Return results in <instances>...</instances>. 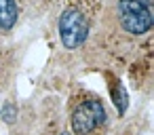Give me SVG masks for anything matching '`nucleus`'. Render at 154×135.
Listing matches in <instances>:
<instances>
[{
  "mask_svg": "<svg viewBox=\"0 0 154 135\" xmlns=\"http://www.w3.org/2000/svg\"><path fill=\"white\" fill-rule=\"evenodd\" d=\"M120 26L129 34H146L152 28V11L150 5L141 2V0H118L116 5Z\"/></svg>",
  "mask_w": 154,
  "mask_h": 135,
  "instance_id": "obj_1",
  "label": "nucleus"
},
{
  "mask_svg": "<svg viewBox=\"0 0 154 135\" xmlns=\"http://www.w3.org/2000/svg\"><path fill=\"white\" fill-rule=\"evenodd\" d=\"M89 34V17L80 9H66L59 17V36L66 49H78Z\"/></svg>",
  "mask_w": 154,
  "mask_h": 135,
  "instance_id": "obj_2",
  "label": "nucleus"
},
{
  "mask_svg": "<svg viewBox=\"0 0 154 135\" xmlns=\"http://www.w3.org/2000/svg\"><path fill=\"white\" fill-rule=\"evenodd\" d=\"M106 124V110L97 99H85L74 108L72 129L76 135H91Z\"/></svg>",
  "mask_w": 154,
  "mask_h": 135,
  "instance_id": "obj_3",
  "label": "nucleus"
},
{
  "mask_svg": "<svg viewBox=\"0 0 154 135\" xmlns=\"http://www.w3.org/2000/svg\"><path fill=\"white\" fill-rule=\"evenodd\" d=\"M19 17L17 0H0V30H11Z\"/></svg>",
  "mask_w": 154,
  "mask_h": 135,
  "instance_id": "obj_4",
  "label": "nucleus"
},
{
  "mask_svg": "<svg viewBox=\"0 0 154 135\" xmlns=\"http://www.w3.org/2000/svg\"><path fill=\"white\" fill-rule=\"evenodd\" d=\"M110 91H112V101L116 106L118 112H125L127 110V91L118 84V82H112L110 84Z\"/></svg>",
  "mask_w": 154,
  "mask_h": 135,
  "instance_id": "obj_5",
  "label": "nucleus"
},
{
  "mask_svg": "<svg viewBox=\"0 0 154 135\" xmlns=\"http://www.w3.org/2000/svg\"><path fill=\"white\" fill-rule=\"evenodd\" d=\"M0 116H2L7 122H13L15 120V106H5L2 112H0Z\"/></svg>",
  "mask_w": 154,
  "mask_h": 135,
  "instance_id": "obj_6",
  "label": "nucleus"
},
{
  "mask_svg": "<svg viewBox=\"0 0 154 135\" xmlns=\"http://www.w3.org/2000/svg\"><path fill=\"white\" fill-rule=\"evenodd\" d=\"M141 2H146V5H150V2H152V0H141Z\"/></svg>",
  "mask_w": 154,
  "mask_h": 135,
  "instance_id": "obj_7",
  "label": "nucleus"
},
{
  "mask_svg": "<svg viewBox=\"0 0 154 135\" xmlns=\"http://www.w3.org/2000/svg\"><path fill=\"white\" fill-rule=\"evenodd\" d=\"M61 135H70V133H61Z\"/></svg>",
  "mask_w": 154,
  "mask_h": 135,
  "instance_id": "obj_8",
  "label": "nucleus"
}]
</instances>
